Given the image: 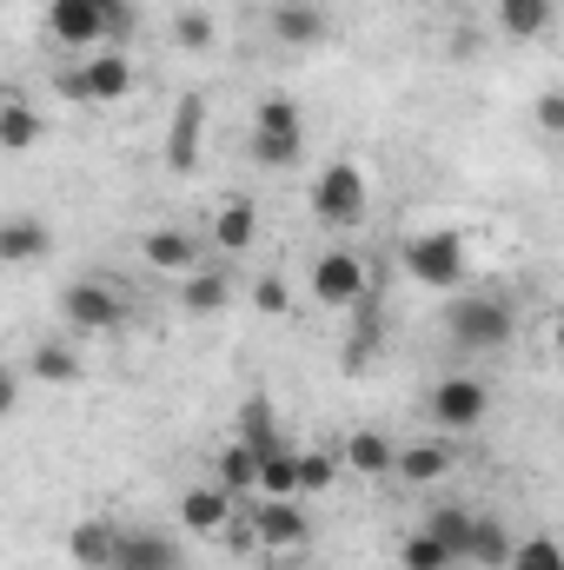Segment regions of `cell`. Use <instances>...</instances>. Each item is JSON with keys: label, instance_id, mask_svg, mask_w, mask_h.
I'll return each mask as SVG.
<instances>
[{"label": "cell", "instance_id": "6da1fadb", "mask_svg": "<svg viewBox=\"0 0 564 570\" xmlns=\"http://www.w3.org/2000/svg\"><path fill=\"white\" fill-rule=\"evenodd\" d=\"M47 27L60 47H94V40H127L134 33V0H54Z\"/></svg>", "mask_w": 564, "mask_h": 570}, {"label": "cell", "instance_id": "7a4b0ae2", "mask_svg": "<svg viewBox=\"0 0 564 570\" xmlns=\"http://www.w3.org/2000/svg\"><path fill=\"white\" fill-rule=\"evenodd\" d=\"M445 332H451L458 352H498L512 338V305L498 292H465V298H451Z\"/></svg>", "mask_w": 564, "mask_h": 570}, {"label": "cell", "instance_id": "3957f363", "mask_svg": "<svg viewBox=\"0 0 564 570\" xmlns=\"http://www.w3.org/2000/svg\"><path fill=\"white\" fill-rule=\"evenodd\" d=\"M299 146H305L299 107H292L285 94H266V100L253 107V159H260V166H292Z\"/></svg>", "mask_w": 564, "mask_h": 570}, {"label": "cell", "instance_id": "277c9868", "mask_svg": "<svg viewBox=\"0 0 564 570\" xmlns=\"http://www.w3.org/2000/svg\"><path fill=\"white\" fill-rule=\"evenodd\" d=\"M312 219L319 226H359L366 219V173L352 159H332L312 179Z\"/></svg>", "mask_w": 564, "mask_h": 570}, {"label": "cell", "instance_id": "5b68a950", "mask_svg": "<svg viewBox=\"0 0 564 570\" xmlns=\"http://www.w3.org/2000/svg\"><path fill=\"white\" fill-rule=\"evenodd\" d=\"M60 318H67L74 332H120V325H127L120 279H74L60 292Z\"/></svg>", "mask_w": 564, "mask_h": 570}, {"label": "cell", "instance_id": "8992f818", "mask_svg": "<svg viewBox=\"0 0 564 570\" xmlns=\"http://www.w3.org/2000/svg\"><path fill=\"white\" fill-rule=\"evenodd\" d=\"M312 292H319V305H359V298H372V273H366L359 253L332 246V253L312 259Z\"/></svg>", "mask_w": 564, "mask_h": 570}, {"label": "cell", "instance_id": "52a82bcc", "mask_svg": "<svg viewBox=\"0 0 564 570\" xmlns=\"http://www.w3.org/2000/svg\"><path fill=\"white\" fill-rule=\"evenodd\" d=\"M406 273L419 285H458L465 279V239L458 233H419L412 246H406Z\"/></svg>", "mask_w": 564, "mask_h": 570}, {"label": "cell", "instance_id": "ba28073f", "mask_svg": "<svg viewBox=\"0 0 564 570\" xmlns=\"http://www.w3.org/2000/svg\"><path fill=\"white\" fill-rule=\"evenodd\" d=\"M60 87H67L74 100H127V94H134V60H127L120 47H107V53H94L87 67H74Z\"/></svg>", "mask_w": 564, "mask_h": 570}, {"label": "cell", "instance_id": "9c48e42d", "mask_svg": "<svg viewBox=\"0 0 564 570\" xmlns=\"http://www.w3.org/2000/svg\"><path fill=\"white\" fill-rule=\"evenodd\" d=\"M485 412H492V392H485L478 379H445V385L431 392V419L445 431H478Z\"/></svg>", "mask_w": 564, "mask_h": 570}, {"label": "cell", "instance_id": "30bf717a", "mask_svg": "<svg viewBox=\"0 0 564 570\" xmlns=\"http://www.w3.org/2000/svg\"><path fill=\"white\" fill-rule=\"evenodd\" d=\"M179 524H186L193 538H220V531L233 524V491H226V484H193V491H179Z\"/></svg>", "mask_w": 564, "mask_h": 570}, {"label": "cell", "instance_id": "8fae6325", "mask_svg": "<svg viewBox=\"0 0 564 570\" xmlns=\"http://www.w3.org/2000/svg\"><path fill=\"white\" fill-rule=\"evenodd\" d=\"M120 544H127V531L107 524V518H87V524L67 531V551H74V564L80 570H114L120 564Z\"/></svg>", "mask_w": 564, "mask_h": 570}, {"label": "cell", "instance_id": "7c38bea8", "mask_svg": "<svg viewBox=\"0 0 564 570\" xmlns=\"http://www.w3.org/2000/svg\"><path fill=\"white\" fill-rule=\"evenodd\" d=\"M305 511L292 504V498H260V511H253V538L266 544V551H292V544H305Z\"/></svg>", "mask_w": 564, "mask_h": 570}, {"label": "cell", "instance_id": "4fadbf2b", "mask_svg": "<svg viewBox=\"0 0 564 570\" xmlns=\"http://www.w3.org/2000/svg\"><path fill=\"white\" fill-rule=\"evenodd\" d=\"M200 134H206V100L186 94V100L173 107V134H166V166H173V173H193V166H200Z\"/></svg>", "mask_w": 564, "mask_h": 570}, {"label": "cell", "instance_id": "5bb4252c", "mask_svg": "<svg viewBox=\"0 0 564 570\" xmlns=\"http://www.w3.org/2000/svg\"><path fill=\"white\" fill-rule=\"evenodd\" d=\"M266 27H273L280 47H319V40H325V7H319V0H280V7L266 13Z\"/></svg>", "mask_w": 564, "mask_h": 570}, {"label": "cell", "instance_id": "9a60e30c", "mask_svg": "<svg viewBox=\"0 0 564 570\" xmlns=\"http://www.w3.org/2000/svg\"><path fill=\"white\" fill-rule=\"evenodd\" d=\"M253 458H260V498H299V451L285 438L260 444Z\"/></svg>", "mask_w": 564, "mask_h": 570}, {"label": "cell", "instance_id": "2e32d148", "mask_svg": "<svg viewBox=\"0 0 564 570\" xmlns=\"http://www.w3.org/2000/svg\"><path fill=\"white\" fill-rule=\"evenodd\" d=\"M146 266L153 273H193V259H200V246H193V233H179V226H159V233H146Z\"/></svg>", "mask_w": 564, "mask_h": 570}, {"label": "cell", "instance_id": "e0dca14e", "mask_svg": "<svg viewBox=\"0 0 564 570\" xmlns=\"http://www.w3.org/2000/svg\"><path fill=\"white\" fill-rule=\"evenodd\" d=\"M114 570H179V544L159 538V531H127L120 544V564Z\"/></svg>", "mask_w": 564, "mask_h": 570}, {"label": "cell", "instance_id": "ac0fdd59", "mask_svg": "<svg viewBox=\"0 0 564 570\" xmlns=\"http://www.w3.org/2000/svg\"><path fill=\"white\" fill-rule=\"evenodd\" d=\"M512 538H505V524L498 518H471V544H465V564L478 570H512Z\"/></svg>", "mask_w": 564, "mask_h": 570}, {"label": "cell", "instance_id": "d6986e66", "mask_svg": "<svg viewBox=\"0 0 564 570\" xmlns=\"http://www.w3.org/2000/svg\"><path fill=\"white\" fill-rule=\"evenodd\" d=\"M253 233H260V206H253V199H226V206L213 213V246L246 253V246H253Z\"/></svg>", "mask_w": 564, "mask_h": 570}, {"label": "cell", "instance_id": "ffe728a7", "mask_svg": "<svg viewBox=\"0 0 564 570\" xmlns=\"http://www.w3.org/2000/svg\"><path fill=\"white\" fill-rule=\"evenodd\" d=\"M346 464L366 471V478H386V471H399V444L386 431H352L346 438Z\"/></svg>", "mask_w": 564, "mask_h": 570}, {"label": "cell", "instance_id": "44dd1931", "mask_svg": "<svg viewBox=\"0 0 564 570\" xmlns=\"http://www.w3.org/2000/svg\"><path fill=\"white\" fill-rule=\"evenodd\" d=\"M40 253H47V226H40V219L20 213V219L0 226V259H7V266H27V259H40Z\"/></svg>", "mask_w": 564, "mask_h": 570}, {"label": "cell", "instance_id": "7402d4cb", "mask_svg": "<svg viewBox=\"0 0 564 570\" xmlns=\"http://www.w3.org/2000/svg\"><path fill=\"white\" fill-rule=\"evenodd\" d=\"M451 471V444H399V478L406 484H438Z\"/></svg>", "mask_w": 564, "mask_h": 570}, {"label": "cell", "instance_id": "603a6c76", "mask_svg": "<svg viewBox=\"0 0 564 570\" xmlns=\"http://www.w3.org/2000/svg\"><path fill=\"white\" fill-rule=\"evenodd\" d=\"M498 27L512 40H538L552 27V0H498Z\"/></svg>", "mask_w": 564, "mask_h": 570}, {"label": "cell", "instance_id": "cb8c5ba5", "mask_svg": "<svg viewBox=\"0 0 564 570\" xmlns=\"http://www.w3.org/2000/svg\"><path fill=\"white\" fill-rule=\"evenodd\" d=\"M213 484H226L233 498H240V491H260V458H253V444H226V451H220V478H213Z\"/></svg>", "mask_w": 564, "mask_h": 570}, {"label": "cell", "instance_id": "d4e9b609", "mask_svg": "<svg viewBox=\"0 0 564 570\" xmlns=\"http://www.w3.org/2000/svg\"><path fill=\"white\" fill-rule=\"evenodd\" d=\"M33 140H40V114H33L27 100H7V107H0V146H7V153H27Z\"/></svg>", "mask_w": 564, "mask_h": 570}, {"label": "cell", "instance_id": "484cf974", "mask_svg": "<svg viewBox=\"0 0 564 570\" xmlns=\"http://www.w3.org/2000/svg\"><path fill=\"white\" fill-rule=\"evenodd\" d=\"M179 298H186V312H220L226 298H233V285L220 279V273H186V285H179Z\"/></svg>", "mask_w": 564, "mask_h": 570}, {"label": "cell", "instance_id": "4316f807", "mask_svg": "<svg viewBox=\"0 0 564 570\" xmlns=\"http://www.w3.org/2000/svg\"><path fill=\"white\" fill-rule=\"evenodd\" d=\"M399 564H406V570H451L458 558H451V551H445V544H438V538H431V531L419 524V531L399 544Z\"/></svg>", "mask_w": 564, "mask_h": 570}, {"label": "cell", "instance_id": "83f0119b", "mask_svg": "<svg viewBox=\"0 0 564 570\" xmlns=\"http://www.w3.org/2000/svg\"><path fill=\"white\" fill-rule=\"evenodd\" d=\"M33 379H40V385H74V379H80V358L54 338V345H40V352H33Z\"/></svg>", "mask_w": 564, "mask_h": 570}, {"label": "cell", "instance_id": "f1b7e54d", "mask_svg": "<svg viewBox=\"0 0 564 570\" xmlns=\"http://www.w3.org/2000/svg\"><path fill=\"white\" fill-rule=\"evenodd\" d=\"M339 478V458L332 451H299V498H325Z\"/></svg>", "mask_w": 564, "mask_h": 570}, {"label": "cell", "instance_id": "f546056e", "mask_svg": "<svg viewBox=\"0 0 564 570\" xmlns=\"http://www.w3.org/2000/svg\"><path fill=\"white\" fill-rule=\"evenodd\" d=\"M273 438H280L273 399H246V405H240V444H273Z\"/></svg>", "mask_w": 564, "mask_h": 570}, {"label": "cell", "instance_id": "4dcf8cb0", "mask_svg": "<svg viewBox=\"0 0 564 570\" xmlns=\"http://www.w3.org/2000/svg\"><path fill=\"white\" fill-rule=\"evenodd\" d=\"M425 531H431L451 558H465V544H471V511H431V518H425Z\"/></svg>", "mask_w": 564, "mask_h": 570}, {"label": "cell", "instance_id": "1f68e13d", "mask_svg": "<svg viewBox=\"0 0 564 570\" xmlns=\"http://www.w3.org/2000/svg\"><path fill=\"white\" fill-rule=\"evenodd\" d=\"M173 40H179L186 53H206V47H213V20H206L200 7H179V13H173Z\"/></svg>", "mask_w": 564, "mask_h": 570}, {"label": "cell", "instance_id": "d6a6232c", "mask_svg": "<svg viewBox=\"0 0 564 570\" xmlns=\"http://www.w3.org/2000/svg\"><path fill=\"white\" fill-rule=\"evenodd\" d=\"M512 570H564V544L558 538H532L512 551Z\"/></svg>", "mask_w": 564, "mask_h": 570}, {"label": "cell", "instance_id": "836d02e7", "mask_svg": "<svg viewBox=\"0 0 564 570\" xmlns=\"http://www.w3.org/2000/svg\"><path fill=\"white\" fill-rule=\"evenodd\" d=\"M253 305H260L266 318H280L285 305H292V292H285V279H280V273H266V279H253Z\"/></svg>", "mask_w": 564, "mask_h": 570}, {"label": "cell", "instance_id": "e575fe53", "mask_svg": "<svg viewBox=\"0 0 564 570\" xmlns=\"http://www.w3.org/2000/svg\"><path fill=\"white\" fill-rule=\"evenodd\" d=\"M532 120H538L545 134H564V94H545V100L532 107Z\"/></svg>", "mask_w": 564, "mask_h": 570}, {"label": "cell", "instance_id": "d590c367", "mask_svg": "<svg viewBox=\"0 0 564 570\" xmlns=\"http://www.w3.org/2000/svg\"><path fill=\"white\" fill-rule=\"evenodd\" d=\"M552 345H558V358H564V312L552 318Z\"/></svg>", "mask_w": 564, "mask_h": 570}]
</instances>
